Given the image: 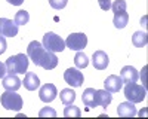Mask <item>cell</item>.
Listing matches in <instances>:
<instances>
[{
    "mask_svg": "<svg viewBox=\"0 0 148 119\" xmlns=\"http://www.w3.org/2000/svg\"><path fill=\"white\" fill-rule=\"evenodd\" d=\"M110 63V58L104 51H95L93 57H92V64L96 70H105L108 67Z\"/></svg>",
    "mask_w": 148,
    "mask_h": 119,
    "instance_id": "cell-10",
    "label": "cell"
},
{
    "mask_svg": "<svg viewBox=\"0 0 148 119\" xmlns=\"http://www.w3.org/2000/svg\"><path fill=\"white\" fill-rule=\"evenodd\" d=\"M64 79L68 85L74 86V88H79L83 85L84 82V76L82 71H79V68H67L65 73H64Z\"/></svg>",
    "mask_w": 148,
    "mask_h": 119,
    "instance_id": "cell-7",
    "label": "cell"
},
{
    "mask_svg": "<svg viewBox=\"0 0 148 119\" xmlns=\"http://www.w3.org/2000/svg\"><path fill=\"white\" fill-rule=\"evenodd\" d=\"M120 77L123 80V83H133L136 82L139 75H138V70L132 67V66H125L120 71Z\"/></svg>",
    "mask_w": 148,
    "mask_h": 119,
    "instance_id": "cell-11",
    "label": "cell"
},
{
    "mask_svg": "<svg viewBox=\"0 0 148 119\" xmlns=\"http://www.w3.org/2000/svg\"><path fill=\"white\" fill-rule=\"evenodd\" d=\"M147 95L145 86L138 85V83H126L125 86V97L127 98V101L130 103H141Z\"/></svg>",
    "mask_w": 148,
    "mask_h": 119,
    "instance_id": "cell-5",
    "label": "cell"
},
{
    "mask_svg": "<svg viewBox=\"0 0 148 119\" xmlns=\"http://www.w3.org/2000/svg\"><path fill=\"white\" fill-rule=\"evenodd\" d=\"M24 86H25V89H28V91L39 89L40 88V79L36 76V73L28 71V73L25 75V77H24Z\"/></svg>",
    "mask_w": 148,
    "mask_h": 119,
    "instance_id": "cell-16",
    "label": "cell"
},
{
    "mask_svg": "<svg viewBox=\"0 0 148 119\" xmlns=\"http://www.w3.org/2000/svg\"><path fill=\"white\" fill-rule=\"evenodd\" d=\"M6 48H8V43H6V39L3 36H0V55L6 52Z\"/></svg>",
    "mask_w": 148,
    "mask_h": 119,
    "instance_id": "cell-28",
    "label": "cell"
},
{
    "mask_svg": "<svg viewBox=\"0 0 148 119\" xmlns=\"http://www.w3.org/2000/svg\"><path fill=\"white\" fill-rule=\"evenodd\" d=\"M0 103L8 110H21L22 109V97L15 91H6L0 95Z\"/></svg>",
    "mask_w": 148,
    "mask_h": 119,
    "instance_id": "cell-4",
    "label": "cell"
},
{
    "mask_svg": "<svg viewBox=\"0 0 148 119\" xmlns=\"http://www.w3.org/2000/svg\"><path fill=\"white\" fill-rule=\"evenodd\" d=\"M110 9H113L114 14H119V12H125V10H126V0H116V2L111 5Z\"/></svg>",
    "mask_w": 148,
    "mask_h": 119,
    "instance_id": "cell-24",
    "label": "cell"
},
{
    "mask_svg": "<svg viewBox=\"0 0 148 119\" xmlns=\"http://www.w3.org/2000/svg\"><path fill=\"white\" fill-rule=\"evenodd\" d=\"M6 2L10 3V5H14V6H19V5L24 3V0H6Z\"/></svg>",
    "mask_w": 148,
    "mask_h": 119,
    "instance_id": "cell-30",
    "label": "cell"
},
{
    "mask_svg": "<svg viewBox=\"0 0 148 119\" xmlns=\"http://www.w3.org/2000/svg\"><path fill=\"white\" fill-rule=\"evenodd\" d=\"M98 3L102 10H108L111 8V0H98Z\"/></svg>",
    "mask_w": 148,
    "mask_h": 119,
    "instance_id": "cell-27",
    "label": "cell"
},
{
    "mask_svg": "<svg viewBox=\"0 0 148 119\" xmlns=\"http://www.w3.org/2000/svg\"><path fill=\"white\" fill-rule=\"evenodd\" d=\"M74 64H76L77 68H84V67H88V64H89L88 55H86L84 52H77L76 57H74Z\"/></svg>",
    "mask_w": 148,
    "mask_h": 119,
    "instance_id": "cell-22",
    "label": "cell"
},
{
    "mask_svg": "<svg viewBox=\"0 0 148 119\" xmlns=\"http://www.w3.org/2000/svg\"><path fill=\"white\" fill-rule=\"evenodd\" d=\"M117 113L121 118H133V116H136V107H135L133 103H130V101L120 103L119 107H117Z\"/></svg>",
    "mask_w": 148,
    "mask_h": 119,
    "instance_id": "cell-14",
    "label": "cell"
},
{
    "mask_svg": "<svg viewBox=\"0 0 148 119\" xmlns=\"http://www.w3.org/2000/svg\"><path fill=\"white\" fill-rule=\"evenodd\" d=\"M123 86V80L117 75H111L104 80V88L110 92H119Z\"/></svg>",
    "mask_w": 148,
    "mask_h": 119,
    "instance_id": "cell-12",
    "label": "cell"
},
{
    "mask_svg": "<svg viewBox=\"0 0 148 119\" xmlns=\"http://www.w3.org/2000/svg\"><path fill=\"white\" fill-rule=\"evenodd\" d=\"M6 70L8 73H27L28 70V55H24V54H16V55H12L6 59Z\"/></svg>",
    "mask_w": 148,
    "mask_h": 119,
    "instance_id": "cell-2",
    "label": "cell"
},
{
    "mask_svg": "<svg viewBox=\"0 0 148 119\" xmlns=\"http://www.w3.org/2000/svg\"><path fill=\"white\" fill-rule=\"evenodd\" d=\"M114 27L116 28H125L129 22V14L125 10V12H119V14H114Z\"/></svg>",
    "mask_w": 148,
    "mask_h": 119,
    "instance_id": "cell-18",
    "label": "cell"
},
{
    "mask_svg": "<svg viewBox=\"0 0 148 119\" xmlns=\"http://www.w3.org/2000/svg\"><path fill=\"white\" fill-rule=\"evenodd\" d=\"M43 48L51 52H62L65 49V40L61 39V36L52 33V31H47L43 36Z\"/></svg>",
    "mask_w": 148,
    "mask_h": 119,
    "instance_id": "cell-3",
    "label": "cell"
},
{
    "mask_svg": "<svg viewBox=\"0 0 148 119\" xmlns=\"http://www.w3.org/2000/svg\"><path fill=\"white\" fill-rule=\"evenodd\" d=\"M95 94H96V89H93V88H86L84 92H83V95H82V101H83V104L88 107V109L96 107Z\"/></svg>",
    "mask_w": 148,
    "mask_h": 119,
    "instance_id": "cell-17",
    "label": "cell"
},
{
    "mask_svg": "<svg viewBox=\"0 0 148 119\" xmlns=\"http://www.w3.org/2000/svg\"><path fill=\"white\" fill-rule=\"evenodd\" d=\"M21 80H19V77L16 76V75H14V73H9L8 76H5L3 77V88L6 89V91H18L19 88H21Z\"/></svg>",
    "mask_w": 148,
    "mask_h": 119,
    "instance_id": "cell-13",
    "label": "cell"
},
{
    "mask_svg": "<svg viewBox=\"0 0 148 119\" xmlns=\"http://www.w3.org/2000/svg\"><path fill=\"white\" fill-rule=\"evenodd\" d=\"M6 64L5 63H2V61H0V79H3L5 76H6Z\"/></svg>",
    "mask_w": 148,
    "mask_h": 119,
    "instance_id": "cell-29",
    "label": "cell"
},
{
    "mask_svg": "<svg viewBox=\"0 0 148 119\" xmlns=\"http://www.w3.org/2000/svg\"><path fill=\"white\" fill-rule=\"evenodd\" d=\"M67 2L68 0H49V5H51L53 9L59 10V9H64L67 6Z\"/></svg>",
    "mask_w": 148,
    "mask_h": 119,
    "instance_id": "cell-25",
    "label": "cell"
},
{
    "mask_svg": "<svg viewBox=\"0 0 148 119\" xmlns=\"http://www.w3.org/2000/svg\"><path fill=\"white\" fill-rule=\"evenodd\" d=\"M27 55L34 63V66H40L45 70H53L58 66V57L55 55V52L45 49L43 45L37 40L30 42L27 48Z\"/></svg>",
    "mask_w": 148,
    "mask_h": 119,
    "instance_id": "cell-1",
    "label": "cell"
},
{
    "mask_svg": "<svg viewBox=\"0 0 148 119\" xmlns=\"http://www.w3.org/2000/svg\"><path fill=\"white\" fill-rule=\"evenodd\" d=\"M64 116L65 118H80L82 116V110L79 109L77 106H73V104H68L65 109H64Z\"/></svg>",
    "mask_w": 148,
    "mask_h": 119,
    "instance_id": "cell-23",
    "label": "cell"
},
{
    "mask_svg": "<svg viewBox=\"0 0 148 119\" xmlns=\"http://www.w3.org/2000/svg\"><path fill=\"white\" fill-rule=\"evenodd\" d=\"M59 98H61V101H62V104H65V106L73 104L74 100H76V92H74L73 89H70V88H65V89H62L59 92Z\"/></svg>",
    "mask_w": 148,
    "mask_h": 119,
    "instance_id": "cell-19",
    "label": "cell"
},
{
    "mask_svg": "<svg viewBox=\"0 0 148 119\" xmlns=\"http://www.w3.org/2000/svg\"><path fill=\"white\" fill-rule=\"evenodd\" d=\"M95 100H96V106H101V107H105L113 101V95H111L110 91L107 89H98L96 94H95Z\"/></svg>",
    "mask_w": 148,
    "mask_h": 119,
    "instance_id": "cell-15",
    "label": "cell"
},
{
    "mask_svg": "<svg viewBox=\"0 0 148 119\" xmlns=\"http://www.w3.org/2000/svg\"><path fill=\"white\" fill-rule=\"evenodd\" d=\"M148 42V37H147V33L145 31H136L133 33L132 36V43L136 46V48H144Z\"/></svg>",
    "mask_w": 148,
    "mask_h": 119,
    "instance_id": "cell-20",
    "label": "cell"
},
{
    "mask_svg": "<svg viewBox=\"0 0 148 119\" xmlns=\"http://www.w3.org/2000/svg\"><path fill=\"white\" fill-rule=\"evenodd\" d=\"M15 24L16 26H25V24H28L30 21V14L27 10H18L15 14Z\"/></svg>",
    "mask_w": 148,
    "mask_h": 119,
    "instance_id": "cell-21",
    "label": "cell"
},
{
    "mask_svg": "<svg viewBox=\"0 0 148 119\" xmlns=\"http://www.w3.org/2000/svg\"><path fill=\"white\" fill-rule=\"evenodd\" d=\"M16 34H18V26L15 24V21L8 18H0V36L14 37Z\"/></svg>",
    "mask_w": 148,
    "mask_h": 119,
    "instance_id": "cell-8",
    "label": "cell"
},
{
    "mask_svg": "<svg viewBox=\"0 0 148 119\" xmlns=\"http://www.w3.org/2000/svg\"><path fill=\"white\" fill-rule=\"evenodd\" d=\"M39 116L40 118H43V116H52V118H55L56 116V112L52 109V107H45V109H42L39 112Z\"/></svg>",
    "mask_w": 148,
    "mask_h": 119,
    "instance_id": "cell-26",
    "label": "cell"
},
{
    "mask_svg": "<svg viewBox=\"0 0 148 119\" xmlns=\"http://www.w3.org/2000/svg\"><path fill=\"white\" fill-rule=\"evenodd\" d=\"M56 86L53 85V83H45V85L39 89V97L43 103H51L56 98Z\"/></svg>",
    "mask_w": 148,
    "mask_h": 119,
    "instance_id": "cell-9",
    "label": "cell"
},
{
    "mask_svg": "<svg viewBox=\"0 0 148 119\" xmlns=\"http://www.w3.org/2000/svg\"><path fill=\"white\" fill-rule=\"evenodd\" d=\"M86 45H88V36L84 33H71L65 40V46L71 51H82Z\"/></svg>",
    "mask_w": 148,
    "mask_h": 119,
    "instance_id": "cell-6",
    "label": "cell"
}]
</instances>
